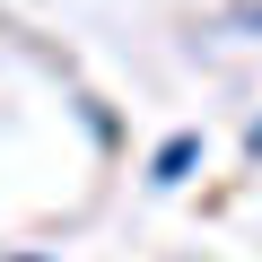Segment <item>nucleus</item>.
Wrapping results in <instances>:
<instances>
[{"mask_svg":"<svg viewBox=\"0 0 262 262\" xmlns=\"http://www.w3.org/2000/svg\"><path fill=\"white\" fill-rule=\"evenodd\" d=\"M201 166V131H175V140H158V158H149V184H184Z\"/></svg>","mask_w":262,"mask_h":262,"instance_id":"nucleus-1","label":"nucleus"},{"mask_svg":"<svg viewBox=\"0 0 262 262\" xmlns=\"http://www.w3.org/2000/svg\"><path fill=\"white\" fill-rule=\"evenodd\" d=\"M245 149H253V158H262V122H253V131H245Z\"/></svg>","mask_w":262,"mask_h":262,"instance_id":"nucleus-3","label":"nucleus"},{"mask_svg":"<svg viewBox=\"0 0 262 262\" xmlns=\"http://www.w3.org/2000/svg\"><path fill=\"white\" fill-rule=\"evenodd\" d=\"M236 27H253V35H262V0H253V9H236Z\"/></svg>","mask_w":262,"mask_h":262,"instance_id":"nucleus-2","label":"nucleus"}]
</instances>
